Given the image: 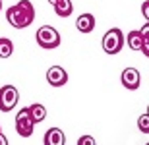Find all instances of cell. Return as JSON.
Wrapping results in <instances>:
<instances>
[{"instance_id": "9c48e42d", "label": "cell", "mask_w": 149, "mask_h": 145, "mask_svg": "<svg viewBox=\"0 0 149 145\" xmlns=\"http://www.w3.org/2000/svg\"><path fill=\"white\" fill-rule=\"evenodd\" d=\"M66 143V135L60 128H50L45 134V145H64Z\"/></svg>"}, {"instance_id": "30bf717a", "label": "cell", "mask_w": 149, "mask_h": 145, "mask_svg": "<svg viewBox=\"0 0 149 145\" xmlns=\"http://www.w3.org/2000/svg\"><path fill=\"white\" fill-rule=\"evenodd\" d=\"M76 27L79 33H91L95 29V16L93 14H81L76 22Z\"/></svg>"}, {"instance_id": "8fae6325", "label": "cell", "mask_w": 149, "mask_h": 145, "mask_svg": "<svg viewBox=\"0 0 149 145\" xmlns=\"http://www.w3.org/2000/svg\"><path fill=\"white\" fill-rule=\"evenodd\" d=\"M54 6V12H56V16L58 17H68V16H72V12H74V4H72V0H58Z\"/></svg>"}, {"instance_id": "2e32d148", "label": "cell", "mask_w": 149, "mask_h": 145, "mask_svg": "<svg viewBox=\"0 0 149 145\" xmlns=\"http://www.w3.org/2000/svg\"><path fill=\"white\" fill-rule=\"evenodd\" d=\"M149 2H143V16H145V19H149Z\"/></svg>"}, {"instance_id": "ac0fdd59", "label": "cell", "mask_w": 149, "mask_h": 145, "mask_svg": "<svg viewBox=\"0 0 149 145\" xmlns=\"http://www.w3.org/2000/svg\"><path fill=\"white\" fill-rule=\"evenodd\" d=\"M49 2H50V4H56V2H58V0H49Z\"/></svg>"}, {"instance_id": "7c38bea8", "label": "cell", "mask_w": 149, "mask_h": 145, "mask_svg": "<svg viewBox=\"0 0 149 145\" xmlns=\"http://www.w3.org/2000/svg\"><path fill=\"white\" fill-rule=\"evenodd\" d=\"M27 110H29V114H31V118H33V122H35V124L43 122L45 118H47V108H45L43 105H39V103H35V105L27 106Z\"/></svg>"}, {"instance_id": "ba28073f", "label": "cell", "mask_w": 149, "mask_h": 145, "mask_svg": "<svg viewBox=\"0 0 149 145\" xmlns=\"http://www.w3.org/2000/svg\"><path fill=\"white\" fill-rule=\"evenodd\" d=\"M147 33H149V25H145L143 31H130L128 37H126L128 46H130L132 50H139V49H141V41H143V37Z\"/></svg>"}, {"instance_id": "d6986e66", "label": "cell", "mask_w": 149, "mask_h": 145, "mask_svg": "<svg viewBox=\"0 0 149 145\" xmlns=\"http://www.w3.org/2000/svg\"><path fill=\"white\" fill-rule=\"evenodd\" d=\"M0 10H2V0H0Z\"/></svg>"}, {"instance_id": "8992f818", "label": "cell", "mask_w": 149, "mask_h": 145, "mask_svg": "<svg viewBox=\"0 0 149 145\" xmlns=\"http://www.w3.org/2000/svg\"><path fill=\"white\" fill-rule=\"evenodd\" d=\"M120 81L126 89L134 91L141 85V76H139V72L136 68H124V72H122V76H120Z\"/></svg>"}, {"instance_id": "277c9868", "label": "cell", "mask_w": 149, "mask_h": 145, "mask_svg": "<svg viewBox=\"0 0 149 145\" xmlns=\"http://www.w3.org/2000/svg\"><path fill=\"white\" fill-rule=\"evenodd\" d=\"M33 130H35V122L31 114H29L27 108H22V110L17 112L16 116V132L17 135H22V137H31L33 135Z\"/></svg>"}, {"instance_id": "7a4b0ae2", "label": "cell", "mask_w": 149, "mask_h": 145, "mask_svg": "<svg viewBox=\"0 0 149 145\" xmlns=\"http://www.w3.org/2000/svg\"><path fill=\"white\" fill-rule=\"evenodd\" d=\"M35 39H37L41 49H47V50H52V49H56V46L60 45V33H58L54 27H50V25L39 27Z\"/></svg>"}, {"instance_id": "5b68a950", "label": "cell", "mask_w": 149, "mask_h": 145, "mask_svg": "<svg viewBox=\"0 0 149 145\" xmlns=\"http://www.w3.org/2000/svg\"><path fill=\"white\" fill-rule=\"evenodd\" d=\"M19 101V93L14 85H4L0 89V110L2 112H10Z\"/></svg>"}, {"instance_id": "5bb4252c", "label": "cell", "mask_w": 149, "mask_h": 145, "mask_svg": "<svg viewBox=\"0 0 149 145\" xmlns=\"http://www.w3.org/2000/svg\"><path fill=\"white\" fill-rule=\"evenodd\" d=\"M138 126H139V130H141L143 134L149 132V116H147V114H141V118L138 120Z\"/></svg>"}, {"instance_id": "6da1fadb", "label": "cell", "mask_w": 149, "mask_h": 145, "mask_svg": "<svg viewBox=\"0 0 149 145\" xmlns=\"http://www.w3.org/2000/svg\"><path fill=\"white\" fill-rule=\"evenodd\" d=\"M6 19L10 22L12 27L16 29H23L31 25L35 19V8L29 0H19L16 6H10L6 10Z\"/></svg>"}, {"instance_id": "e0dca14e", "label": "cell", "mask_w": 149, "mask_h": 145, "mask_svg": "<svg viewBox=\"0 0 149 145\" xmlns=\"http://www.w3.org/2000/svg\"><path fill=\"white\" fill-rule=\"evenodd\" d=\"M0 145H8V137H6L2 132H0Z\"/></svg>"}, {"instance_id": "3957f363", "label": "cell", "mask_w": 149, "mask_h": 145, "mask_svg": "<svg viewBox=\"0 0 149 145\" xmlns=\"http://www.w3.org/2000/svg\"><path fill=\"white\" fill-rule=\"evenodd\" d=\"M122 46H124V33H122L118 27L107 31L105 37H103V50L107 54H116L120 52Z\"/></svg>"}, {"instance_id": "4fadbf2b", "label": "cell", "mask_w": 149, "mask_h": 145, "mask_svg": "<svg viewBox=\"0 0 149 145\" xmlns=\"http://www.w3.org/2000/svg\"><path fill=\"white\" fill-rule=\"evenodd\" d=\"M14 52V43L6 37H0V58H10Z\"/></svg>"}, {"instance_id": "52a82bcc", "label": "cell", "mask_w": 149, "mask_h": 145, "mask_svg": "<svg viewBox=\"0 0 149 145\" xmlns=\"http://www.w3.org/2000/svg\"><path fill=\"white\" fill-rule=\"evenodd\" d=\"M47 81H49L52 87H62V85L68 83V74L64 68L60 66H52L49 68V72H47Z\"/></svg>"}, {"instance_id": "9a60e30c", "label": "cell", "mask_w": 149, "mask_h": 145, "mask_svg": "<svg viewBox=\"0 0 149 145\" xmlns=\"http://www.w3.org/2000/svg\"><path fill=\"white\" fill-rule=\"evenodd\" d=\"M77 145H97V141H95L93 135H81L79 139H77Z\"/></svg>"}]
</instances>
